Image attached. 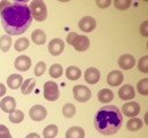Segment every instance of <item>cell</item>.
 <instances>
[{
  "label": "cell",
  "instance_id": "6da1fadb",
  "mask_svg": "<svg viewBox=\"0 0 148 138\" xmlns=\"http://www.w3.org/2000/svg\"><path fill=\"white\" fill-rule=\"evenodd\" d=\"M0 15L2 26L8 36H18L25 32L32 22L29 7L24 3H12Z\"/></svg>",
  "mask_w": 148,
  "mask_h": 138
},
{
  "label": "cell",
  "instance_id": "7a4b0ae2",
  "mask_svg": "<svg viewBox=\"0 0 148 138\" xmlns=\"http://www.w3.org/2000/svg\"><path fill=\"white\" fill-rule=\"evenodd\" d=\"M123 123V115L116 106H103L96 113L94 124L96 130L105 136L116 133Z\"/></svg>",
  "mask_w": 148,
  "mask_h": 138
},
{
  "label": "cell",
  "instance_id": "3957f363",
  "mask_svg": "<svg viewBox=\"0 0 148 138\" xmlns=\"http://www.w3.org/2000/svg\"><path fill=\"white\" fill-rule=\"evenodd\" d=\"M67 43L69 45H72L76 51L79 52H84L88 49L89 47V38L87 36H83V34H77L76 32H71L68 36H67Z\"/></svg>",
  "mask_w": 148,
  "mask_h": 138
},
{
  "label": "cell",
  "instance_id": "277c9868",
  "mask_svg": "<svg viewBox=\"0 0 148 138\" xmlns=\"http://www.w3.org/2000/svg\"><path fill=\"white\" fill-rule=\"evenodd\" d=\"M29 10H30L31 17H34L38 22L45 21L47 17V9L44 1H40V0L31 1L29 5Z\"/></svg>",
  "mask_w": 148,
  "mask_h": 138
},
{
  "label": "cell",
  "instance_id": "5b68a950",
  "mask_svg": "<svg viewBox=\"0 0 148 138\" xmlns=\"http://www.w3.org/2000/svg\"><path fill=\"white\" fill-rule=\"evenodd\" d=\"M44 98L49 101H54L59 98V90L56 82L47 80L44 84Z\"/></svg>",
  "mask_w": 148,
  "mask_h": 138
},
{
  "label": "cell",
  "instance_id": "8992f818",
  "mask_svg": "<svg viewBox=\"0 0 148 138\" xmlns=\"http://www.w3.org/2000/svg\"><path fill=\"white\" fill-rule=\"evenodd\" d=\"M73 95H74L75 100H77L79 102H86L90 99L91 92L84 85H75L73 89Z\"/></svg>",
  "mask_w": 148,
  "mask_h": 138
},
{
  "label": "cell",
  "instance_id": "52a82bcc",
  "mask_svg": "<svg viewBox=\"0 0 148 138\" xmlns=\"http://www.w3.org/2000/svg\"><path fill=\"white\" fill-rule=\"evenodd\" d=\"M47 115L46 108L42 105H35L29 110V116L34 121H43Z\"/></svg>",
  "mask_w": 148,
  "mask_h": 138
},
{
  "label": "cell",
  "instance_id": "ba28073f",
  "mask_svg": "<svg viewBox=\"0 0 148 138\" xmlns=\"http://www.w3.org/2000/svg\"><path fill=\"white\" fill-rule=\"evenodd\" d=\"M121 112L125 116L127 117H134L139 114L140 112V106L138 102L135 101H130V102H126L121 107Z\"/></svg>",
  "mask_w": 148,
  "mask_h": 138
},
{
  "label": "cell",
  "instance_id": "9c48e42d",
  "mask_svg": "<svg viewBox=\"0 0 148 138\" xmlns=\"http://www.w3.org/2000/svg\"><path fill=\"white\" fill-rule=\"evenodd\" d=\"M79 28L83 32H91L96 28V20L91 16H84L79 21Z\"/></svg>",
  "mask_w": 148,
  "mask_h": 138
},
{
  "label": "cell",
  "instance_id": "30bf717a",
  "mask_svg": "<svg viewBox=\"0 0 148 138\" xmlns=\"http://www.w3.org/2000/svg\"><path fill=\"white\" fill-rule=\"evenodd\" d=\"M64 46H65V43L62 39L60 38H54L52 39L50 43H49V52L53 55V56H57V55H60L64 51Z\"/></svg>",
  "mask_w": 148,
  "mask_h": 138
},
{
  "label": "cell",
  "instance_id": "8fae6325",
  "mask_svg": "<svg viewBox=\"0 0 148 138\" xmlns=\"http://www.w3.org/2000/svg\"><path fill=\"white\" fill-rule=\"evenodd\" d=\"M101 78V72L97 68L90 67L84 71V80L88 84H96Z\"/></svg>",
  "mask_w": 148,
  "mask_h": 138
},
{
  "label": "cell",
  "instance_id": "7c38bea8",
  "mask_svg": "<svg viewBox=\"0 0 148 138\" xmlns=\"http://www.w3.org/2000/svg\"><path fill=\"white\" fill-rule=\"evenodd\" d=\"M135 64V59L132 54H123L119 59H118V66L121 69L125 70H130L134 67Z\"/></svg>",
  "mask_w": 148,
  "mask_h": 138
},
{
  "label": "cell",
  "instance_id": "4fadbf2b",
  "mask_svg": "<svg viewBox=\"0 0 148 138\" xmlns=\"http://www.w3.org/2000/svg\"><path fill=\"white\" fill-rule=\"evenodd\" d=\"M14 67L20 71H27L31 67V59L27 55H20L18 57H16Z\"/></svg>",
  "mask_w": 148,
  "mask_h": 138
},
{
  "label": "cell",
  "instance_id": "5bb4252c",
  "mask_svg": "<svg viewBox=\"0 0 148 138\" xmlns=\"http://www.w3.org/2000/svg\"><path fill=\"white\" fill-rule=\"evenodd\" d=\"M124 80V76L119 70H112L111 72L108 74L106 82L110 86H119Z\"/></svg>",
  "mask_w": 148,
  "mask_h": 138
},
{
  "label": "cell",
  "instance_id": "9a60e30c",
  "mask_svg": "<svg viewBox=\"0 0 148 138\" xmlns=\"http://www.w3.org/2000/svg\"><path fill=\"white\" fill-rule=\"evenodd\" d=\"M0 108L5 112V113H13L16 108V101L13 97H5L1 101H0Z\"/></svg>",
  "mask_w": 148,
  "mask_h": 138
},
{
  "label": "cell",
  "instance_id": "2e32d148",
  "mask_svg": "<svg viewBox=\"0 0 148 138\" xmlns=\"http://www.w3.org/2000/svg\"><path fill=\"white\" fill-rule=\"evenodd\" d=\"M118 95L123 100H131V99H133L134 95H135L133 86L130 85V84H126V85L121 86L119 89V91H118Z\"/></svg>",
  "mask_w": 148,
  "mask_h": 138
},
{
  "label": "cell",
  "instance_id": "e0dca14e",
  "mask_svg": "<svg viewBox=\"0 0 148 138\" xmlns=\"http://www.w3.org/2000/svg\"><path fill=\"white\" fill-rule=\"evenodd\" d=\"M22 83H23V77L18 74H12L7 78V84H8L9 89H12V90H16V89L21 87Z\"/></svg>",
  "mask_w": 148,
  "mask_h": 138
},
{
  "label": "cell",
  "instance_id": "ac0fdd59",
  "mask_svg": "<svg viewBox=\"0 0 148 138\" xmlns=\"http://www.w3.org/2000/svg\"><path fill=\"white\" fill-rule=\"evenodd\" d=\"M97 97H98L99 102L108 103V102L112 101V99H113V92L111 90H109V89H102V90L98 91Z\"/></svg>",
  "mask_w": 148,
  "mask_h": 138
},
{
  "label": "cell",
  "instance_id": "d6986e66",
  "mask_svg": "<svg viewBox=\"0 0 148 138\" xmlns=\"http://www.w3.org/2000/svg\"><path fill=\"white\" fill-rule=\"evenodd\" d=\"M31 39L36 45H43L46 41V34H45V32L43 30L36 29L31 33Z\"/></svg>",
  "mask_w": 148,
  "mask_h": 138
},
{
  "label": "cell",
  "instance_id": "ffe728a7",
  "mask_svg": "<svg viewBox=\"0 0 148 138\" xmlns=\"http://www.w3.org/2000/svg\"><path fill=\"white\" fill-rule=\"evenodd\" d=\"M84 130L81 126H71L66 131V138H84Z\"/></svg>",
  "mask_w": 148,
  "mask_h": 138
},
{
  "label": "cell",
  "instance_id": "44dd1931",
  "mask_svg": "<svg viewBox=\"0 0 148 138\" xmlns=\"http://www.w3.org/2000/svg\"><path fill=\"white\" fill-rule=\"evenodd\" d=\"M35 84H36V79L35 78H28L25 79L22 85H21V92L23 94H30L35 87Z\"/></svg>",
  "mask_w": 148,
  "mask_h": 138
},
{
  "label": "cell",
  "instance_id": "7402d4cb",
  "mask_svg": "<svg viewBox=\"0 0 148 138\" xmlns=\"http://www.w3.org/2000/svg\"><path fill=\"white\" fill-rule=\"evenodd\" d=\"M66 77L71 80H76L81 77V70L75 66H69L66 69Z\"/></svg>",
  "mask_w": 148,
  "mask_h": 138
},
{
  "label": "cell",
  "instance_id": "603a6c76",
  "mask_svg": "<svg viewBox=\"0 0 148 138\" xmlns=\"http://www.w3.org/2000/svg\"><path fill=\"white\" fill-rule=\"evenodd\" d=\"M142 125H143V123H142V121L140 118L132 117L131 120H128V122L126 124V128L130 131H138V130H140L142 128Z\"/></svg>",
  "mask_w": 148,
  "mask_h": 138
},
{
  "label": "cell",
  "instance_id": "cb8c5ba5",
  "mask_svg": "<svg viewBox=\"0 0 148 138\" xmlns=\"http://www.w3.org/2000/svg\"><path fill=\"white\" fill-rule=\"evenodd\" d=\"M58 135V126L56 124H50L43 130L44 138H54Z\"/></svg>",
  "mask_w": 148,
  "mask_h": 138
},
{
  "label": "cell",
  "instance_id": "d4e9b609",
  "mask_svg": "<svg viewBox=\"0 0 148 138\" xmlns=\"http://www.w3.org/2000/svg\"><path fill=\"white\" fill-rule=\"evenodd\" d=\"M29 40H28V38H25V37H21V38H18L16 41H15V44H14V47H15V51H17V52H22V51H24V49H27L28 47H29Z\"/></svg>",
  "mask_w": 148,
  "mask_h": 138
},
{
  "label": "cell",
  "instance_id": "484cf974",
  "mask_svg": "<svg viewBox=\"0 0 148 138\" xmlns=\"http://www.w3.org/2000/svg\"><path fill=\"white\" fill-rule=\"evenodd\" d=\"M10 46H12V38H10V36H8V34L1 36L0 37V49L2 52H7V51H9Z\"/></svg>",
  "mask_w": 148,
  "mask_h": 138
},
{
  "label": "cell",
  "instance_id": "4316f807",
  "mask_svg": "<svg viewBox=\"0 0 148 138\" xmlns=\"http://www.w3.org/2000/svg\"><path fill=\"white\" fill-rule=\"evenodd\" d=\"M49 74H50V76L52 78H59L62 75V67H61V64H59V63L52 64L50 67V69H49Z\"/></svg>",
  "mask_w": 148,
  "mask_h": 138
},
{
  "label": "cell",
  "instance_id": "83f0119b",
  "mask_svg": "<svg viewBox=\"0 0 148 138\" xmlns=\"http://www.w3.org/2000/svg\"><path fill=\"white\" fill-rule=\"evenodd\" d=\"M8 118H9V121L10 122H13V123H20V122H22L23 121V118H24V114H23V112L22 110H14L13 113H10L9 115H8Z\"/></svg>",
  "mask_w": 148,
  "mask_h": 138
},
{
  "label": "cell",
  "instance_id": "f1b7e54d",
  "mask_svg": "<svg viewBox=\"0 0 148 138\" xmlns=\"http://www.w3.org/2000/svg\"><path fill=\"white\" fill-rule=\"evenodd\" d=\"M75 106L73 103H65L64 107H62V114L65 117L67 118H71L75 115Z\"/></svg>",
  "mask_w": 148,
  "mask_h": 138
},
{
  "label": "cell",
  "instance_id": "f546056e",
  "mask_svg": "<svg viewBox=\"0 0 148 138\" xmlns=\"http://www.w3.org/2000/svg\"><path fill=\"white\" fill-rule=\"evenodd\" d=\"M136 89L139 93L147 95L148 94V78H142L141 80H139L136 84Z\"/></svg>",
  "mask_w": 148,
  "mask_h": 138
},
{
  "label": "cell",
  "instance_id": "4dcf8cb0",
  "mask_svg": "<svg viewBox=\"0 0 148 138\" xmlns=\"http://www.w3.org/2000/svg\"><path fill=\"white\" fill-rule=\"evenodd\" d=\"M113 3H114V6H116L117 9H119V10H125V9L130 8V6H131V0H114Z\"/></svg>",
  "mask_w": 148,
  "mask_h": 138
},
{
  "label": "cell",
  "instance_id": "1f68e13d",
  "mask_svg": "<svg viewBox=\"0 0 148 138\" xmlns=\"http://www.w3.org/2000/svg\"><path fill=\"white\" fill-rule=\"evenodd\" d=\"M138 68L142 72H148V55H145L139 60Z\"/></svg>",
  "mask_w": 148,
  "mask_h": 138
},
{
  "label": "cell",
  "instance_id": "d6a6232c",
  "mask_svg": "<svg viewBox=\"0 0 148 138\" xmlns=\"http://www.w3.org/2000/svg\"><path fill=\"white\" fill-rule=\"evenodd\" d=\"M45 69H46V64H45V62H43V61L37 62V64L35 66V70H34L35 76H37V77L42 76V75L45 72Z\"/></svg>",
  "mask_w": 148,
  "mask_h": 138
},
{
  "label": "cell",
  "instance_id": "836d02e7",
  "mask_svg": "<svg viewBox=\"0 0 148 138\" xmlns=\"http://www.w3.org/2000/svg\"><path fill=\"white\" fill-rule=\"evenodd\" d=\"M140 32H141V34L145 36V37L148 36V22H147V21L142 22V24H141V26H140Z\"/></svg>",
  "mask_w": 148,
  "mask_h": 138
},
{
  "label": "cell",
  "instance_id": "e575fe53",
  "mask_svg": "<svg viewBox=\"0 0 148 138\" xmlns=\"http://www.w3.org/2000/svg\"><path fill=\"white\" fill-rule=\"evenodd\" d=\"M10 5H12V3H10L9 1H6V0H5V1H0V14H1L6 8H8Z\"/></svg>",
  "mask_w": 148,
  "mask_h": 138
},
{
  "label": "cell",
  "instance_id": "d590c367",
  "mask_svg": "<svg viewBox=\"0 0 148 138\" xmlns=\"http://www.w3.org/2000/svg\"><path fill=\"white\" fill-rule=\"evenodd\" d=\"M96 3L98 5V7L105 8V7H109V5H111V1L110 0H106V1H99V0H97Z\"/></svg>",
  "mask_w": 148,
  "mask_h": 138
},
{
  "label": "cell",
  "instance_id": "8d00e7d4",
  "mask_svg": "<svg viewBox=\"0 0 148 138\" xmlns=\"http://www.w3.org/2000/svg\"><path fill=\"white\" fill-rule=\"evenodd\" d=\"M3 133H9V130L6 125L0 124V135H3Z\"/></svg>",
  "mask_w": 148,
  "mask_h": 138
},
{
  "label": "cell",
  "instance_id": "74e56055",
  "mask_svg": "<svg viewBox=\"0 0 148 138\" xmlns=\"http://www.w3.org/2000/svg\"><path fill=\"white\" fill-rule=\"evenodd\" d=\"M5 94H6V86L2 83H0V97H3Z\"/></svg>",
  "mask_w": 148,
  "mask_h": 138
},
{
  "label": "cell",
  "instance_id": "f35d334b",
  "mask_svg": "<svg viewBox=\"0 0 148 138\" xmlns=\"http://www.w3.org/2000/svg\"><path fill=\"white\" fill-rule=\"evenodd\" d=\"M25 138H40V136L38 133H36V132H31V133L27 135Z\"/></svg>",
  "mask_w": 148,
  "mask_h": 138
},
{
  "label": "cell",
  "instance_id": "ab89813d",
  "mask_svg": "<svg viewBox=\"0 0 148 138\" xmlns=\"http://www.w3.org/2000/svg\"><path fill=\"white\" fill-rule=\"evenodd\" d=\"M0 138H13L10 133H3V135H0Z\"/></svg>",
  "mask_w": 148,
  "mask_h": 138
}]
</instances>
